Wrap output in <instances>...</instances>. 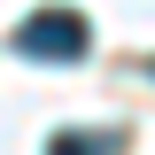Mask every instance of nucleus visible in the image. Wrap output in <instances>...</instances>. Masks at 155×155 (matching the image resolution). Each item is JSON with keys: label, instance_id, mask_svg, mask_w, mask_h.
Here are the masks:
<instances>
[{"label": "nucleus", "instance_id": "2", "mask_svg": "<svg viewBox=\"0 0 155 155\" xmlns=\"http://www.w3.org/2000/svg\"><path fill=\"white\" fill-rule=\"evenodd\" d=\"M116 147H124L116 132H54L47 140V155H116Z\"/></svg>", "mask_w": 155, "mask_h": 155}, {"label": "nucleus", "instance_id": "1", "mask_svg": "<svg viewBox=\"0 0 155 155\" xmlns=\"http://www.w3.org/2000/svg\"><path fill=\"white\" fill-rule=\"evenodd\" d=\"M85 47H93V31L78 8H39L16 23V54H31V62H85Z\"/></svg>", "mask_w": 155, "mask_h": 155}]
</instances>
